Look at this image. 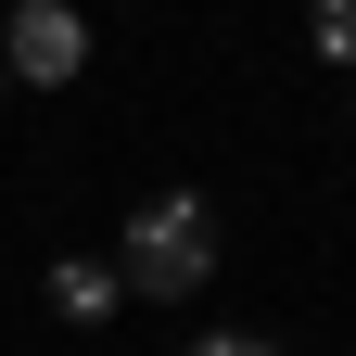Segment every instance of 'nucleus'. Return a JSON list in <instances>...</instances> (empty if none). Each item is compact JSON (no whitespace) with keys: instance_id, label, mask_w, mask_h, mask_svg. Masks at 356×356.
Segmentation results:
<instances>
[{"instance_id":"20e7f679","label":"nucleus","mask_w":356,"mask_h":356,"mask_svg":"<svg viewBox=\"0 0 356 356\" xmlns=\"http://www.w3.org/2000/svg\"><path fill=\"white\" fill-rule=\"evenodd\" d=\"M305 38H318V64L356 76V0H305Z\"/></svg>"},{"instance_id":"39448f33","label":"nucleus","mask_w":356,"mask_h":356,"mask_svg":"<svg viewBox=\"0 0 356 356\" xmlns=\"http://www.w3.org/2000/svg\"><path fill=\"white\" fill-rule=\"evenodd\" d=\"M178 356H280V343H254V331H204V343H178Z\"/></svg>"},{"instance_id":"7ed1b4c3","label":"nucleus","mask_w":356,"mask_h":356,"mask_svg":"<svg viewBox=\"0 0 356 356\" xmlns=\"http://www.w3.org/2000/svg\"><path fill=\"white\" fill-rule=\"evenodd\" d=\"M51 305H64V318H115V267H51Z\"/></svg>"},{"instance_id":"423d86ee","label":"nucleus","mask_w":356,"mask_h":356,"mask_svg":"<svg viewBox=\"0 0 356 356\" xmlns=\"http://www.w3.org/2000/svg\"><path fill=\"white\" fill-rule=\"evenodd\" d=\"M0 89H13V76H0Z\"/></svg>"},{"instance_id":"f03ea898","label":"nucleus","mask_w":356,"mask_h":356,"mask_svg":"<svg viewBox=\"0 0 356 356\" xmlns=\"http://www.w3.org/2000/svg\"><path fill=\"white\" fill-rule=\"evenodd\" d=\"M89 64V26H76V0H26L13 38H0V76H26V89H64Z\"/></svg>"},{"instance_id":"f257e3e1","label":"nucleus","mask_w":356,"mask_h":356,"mask_svg":"<svg viewBox=\"0 0 356 356\" xmlns=\"http://www.w3.org/2000/svg\"><path fill=\"white\" fill-rule=\"evenodd\" d=\"M216 280V204L204 191H153L127 216V293H204Z\"/></svg>"}]
</instances>
